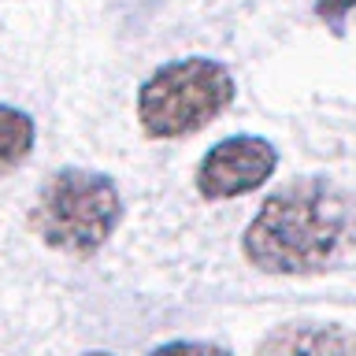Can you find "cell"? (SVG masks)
Wrapping results in <instances>:
<instances>
[{
  "label": "cell",
  "instance_id": "6da1fadb",
  "mask_svg": "<svg viewBox=\"0 0 356 356\" xmlns=\"http://www.w3.org/2000/svg\"><path fill=\"white\" fill-rule=\"evenodd\" d=\"M356 208L341 186L305 175L278 186L241 230V256L256 271L305 278L323 275L349 252Z\"/></svg>",
  "mask_w": 356,
  "mask_h": 356
},
{
  "label": "cell",
  "instance_id": "7a4b0ae2",
  "mask_svg": "<svg viewBox=\"0 0 356 356\" xmlns=\"http://www.w3.org/2000/svg\"><path fill=\"white\" fill-rule=\"evenodd\" d=\"M122 222V193L115 178L89 167H60L38 189L26 227L44 249L63 256H97Z\"/></svg>",
  "mask_w": 356,
  "mask_h": 356
},
{
  "label": "cell",
  "instance_id": "3957f363",
  "mask_svg": "<svg viewBox=\"0 0 356 356\" xmlns=\"http://www.w3.org/2000/svg\"><path fill=\"white\" fill-rule=\"evenodd\" d=\"M238 100L230 67L211 56L167 60L138 86V127L149 141L193 138Z\"/></svg>",
  "mask_w": 356,
  "mask_h": 356
},
{
  "label": "cell",
  "instance_id": "277c9868",
  "mask_svg": "<svg viewBox=\"0 0 356 356\" xmlns=\"http://www.w3.org/2000/svg\"><path fill=\"white\" fill-rule=\"evenodd\" d=\"M278 171V149L260 134H230L200 156L193 186L204 200H238L264 189Z\"/></svg>",
  "mask_w": 356,
  "mask_h": 356
},
{
  "label": "cell",
  "instance_id": "5b68a950",
  "mask_svg": "<svg viewBox=\"0 0 356 356\" xmlns=\"http://www.w3.org/2000/svg\"><path fill=\"white\" fill-rule=\"evenodd\" d=\"M256 356H356V334L341 323H278L260 338Z\"/></svg>",
  "mask_w": 356,
  "mask_h": 356
},
{
  "label": "cell",
  "instance_id": "8992f818",
  "mask_svg": "<svg viewBox=\"0 0 356 356\" xmlns=\"http://www.w3.org/2000/svg\"><path fill=\"white\" fill-rule=\"evenodd\" d=\"M33 145H38V122H33V115L15 104H0V178L19 171L30 160Z\"/></svg>",
  "mask_w": 356,
  "mask_h": 356
},
{
  "label": "cell",
  "instance_id": "52a82bcc",
  "mask_svg": "<svg viewBox=\"0 0 356 356\" xmlns=\"http://www.w3.org/2000/svg\"><path fill=\"white\" fill-rule=\"evenodd\" d=\"M149 356H234L227 345L219 341H193V338H182V341H163L156 345Z\"/></svg>",
  "mask_w": 356,
  "mask_h": 356
},
{
  "label": "cell",
  "instance_id": "ba28073f",
  "mask_svg": "<svg viewBox=\"0 0 356 356\" xmlns=\"http://www.w3.org/2000/svg\"><path fill=\"white\" fill-rule=\"evenodd\" d=\"M356 11V0H316V19L327 22L330 33H345V19Z\"/></svg>",
  "mask_w": 356,
  "mask_h": 356
},
{
  "label": "cell",
  "instance_id": "9c48e42d",
  "mask_svg": "<svg viewBox=\"0 0 356 356\" xmlns=\"http://www.w3.org/2000/svg\"><path fill=\"white\" fill-rule=\"evenodd\" d=\"M82 356H115V353H108V349H93V353H82Z\"/></svg>",
  "mask_w": 356,
  "mask_h": 356
}]
</instances>
